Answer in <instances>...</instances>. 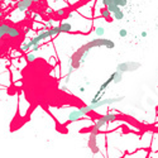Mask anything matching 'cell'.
Returning a JSON list of instances; mask_svg holds the SVG:
<instances>
[{
	"label": "cell",
	"mask_w": 158,
	"mask_h": 158,
	"mask_svg": "<svg viewBox=\"0 0 158 158\" xmlns=\"http://www.w3.org/2000/svg\"><path fill=\"white\" fill-rule=\"evenodd\" d=\"M96 47H106L107 49H114L115 43L111 39H106V38H95V39H91L90 42L81 46L77 51L70 57V65L75 70L79 68L85 62V58L88 55V52L92 48H96Z\"/></svg>",
	"instance_id": "1"
},
{
	"label": "cell",
	"mask_w": 158,
	"mask_h": 158,
	"mask_svg": "<svg viewBox=\"0 0 158 158\" xmlns=\"http://www.w3.org/2000/svg\"><path fill=\"white\" fill-rule=\"evenodd\" d=\"M121 100H124V96H118V98H107V99H103L98 103H94V104H90V105H86V106H81L79 107V111L80 114L85 117L87 115L88 113H91L92 110H96L101 106H106V105H111V104H115V103H120Z\"/></svg>",
	"instance_id": "2"
},
{
	"label": "cell",
	"mask_w": 158,
	"mask_h": 158,
	"mask_svg": "<svg viewBox=\"0 0 158 158\" xmlns=\"http://www.w3.org/2000/svg\"><path fill=\"white\" fill-rule=\"evenodd\" d=\"M138 68H140V63L136 62V61H126V62H121L117 66V70L121 74H125V72H134L137 71Z\"/></svg>",
	"instance_id": "3"
},
{
	"label": "cell",
	"mask_w": 158,
	"mask_h": 158,
	"mask_svg": "<svg viewBox=\"0 0 158 158\" xmlns=\"http://www.w3.org/2000/svg\"><path fill=\"white\" fill-rule=\"evenodd\" d=\"M99 132H100V130H98L96 128L92 126L91 130H90V136H88V148H90V151L94 153V154L99 153V151H100V148L98 145V140H96Z\"/></svg>",
	"instance_id": "4"
},
{
	"label": "cell",
	"mask_w": 158,
	"mask_h": 158,
	"mask_svg": "<svg viewBox=\"0 0 158 158\" xmlns=\"http://www.w3.org/2000/svg\"><path fill=\"white\" fill-rule=\"evenodd\" d=\"M118 120V115L117 114H105V115H103V117H100L98 120L95 121V125H94V128H96L98 130H100L103 128L105 124H107V123H114V121H117Z\"/></svg>",
	"instance_id": "5"
},
{
	"label": "cell",
	"mask_w": 158,
	"mask_h": 158,
	"mask_svg": "<svg viewBox=\"0 0 158 158\" xmlns=\"http://www.w3.org/2000/svg\"><path fill=\"white\" fill-rule=\"evenodd\" d=\"M32 0H18L17 3V10L18 11H25L32 6Z\"/></svg>",
	"instance_id": "6"
},
{
	"label": "cell",
	"mask_w": 158,
	"mask_h": 158,
	"mask_svg": "<svg viewBox=\"0 0 158 158\" xmlns=\"http://www.w3.org/2000/svg\"><path fill=\"white\" fill-rule=\"evenodd\" d=\"M81 118H82V115L80 114L79 109H74L72 111H70V114H68V117H67V121H68V123H75V121L80 120Z\"/></svg>",
	"instance_id": "7"
},
{
	"label": "cell",
	"mask_w": 158,
	"mask_h": 158,
	"mask_svg": "<svg viewBox=\"0 0 158 158\" xmlns=\"http://www.w3.org/2000/svg\"><path fill=\"white\" fill-rule=\"evenodd\" d=\"M8 36H9V38H11V39L18 38L19 36H20V30H19L17 27H10L9 32H8Z\"/></svg>",
	"instance_id": "8"
},
{
	"label": "cell",
	"mask_w": 158,
	"mask_h": 158,
	"mask_svg": "<svg viewBox=\"0 0 158 158\" xmlns=\"http://www.w3.org/2000/svg\"><path fill=\"white\" fill-rule=\"evenodd\" d=\"M9 29H10V25L6 24V23H1V24H0V39H1L4 36H6Z\"/></svg>",
	"instance_id": "9"
},
{
	"label": "cell",
	"mask_w": 158,
	"mask_h": 158,
	"mask_svg": "<svg viewBox=\"0 0 158 158\" xmlns=\"http://www.w3.org/2000/svg\"><path fill=\"white\" fill-rule=\"evenodd\" d=\"M60 28H61V32L62 33H70L72 30V24L71 23L65 22V23H62V24L60 25Z\"/></svg>",
	"instance_id": "10"
},
{
	"label": "cell",
	"mask_w": 158,
	"mask_h": 158,
	"mask_svg": "<svg viewBox=\"0 0 158 158\" xmlns=\"http://www.w3.org/2000/svg\"><path fill=\"white\" fill-rule=\"evenodd\" d=\"M110 14H111V13L106 9V8H104V9H101V11H100V15H101V17L105 19L106 22H111V20H113V19H111V15H110Z\"/></svg>",
	"instance_id": "11"
},
{
	"label": "cell",
	"mask_w": 158,
	"mask_h": 158,
	"mask_svg": "<svg viewBox=\"0 0 158 158\" xmlns=\"http://www.w3.org/2000/svg\"><path fill=\"white\" fill-rule=\"evenodd\" d=\"M49 33H51V37H55V36H57V34H60L62 32H61L60 25H56V27H52V28L49 29Z\"/></svg>",
	"instance_id": "12"
},
{
	"label": "cell",
	"mask_w": 158,
	"mask_h": 158,
	"mask_svg": "<svg viewBox=\"0 0 158 158\" xmlns=\"http://www.w3.org/2000/svg\"><path fill=\"white\" fill-rule=\"evenodd\" d=\"M106 9H107V10H109V11H110V13H113V14H114V13H117V11H118V10H120V6H118V5H117V4H115V3H111V4H110V5H109V6H107V8H106Z\"/></svg>",
	"instance_id": "13"
},
{
	"label": "cell",
	"mask_w": 158,
	"mask_h": 158,
	"mask_svg": "<svg viewBox=\"0 0 158 158\" xmlns=\"http://www.w3.org/2000/svg\"><path fill=\"white\" fill-rule=\"evenodd\" d=\"M113 18L115 20H121V19H124V13H123L121 10H118L117 13L113 14Z\"/></svg>",
	"instance_id": "14"
},
{
	"label": "cell",
	"mask_w": 158,
	"mask_h": 158,
	"mask_svg": "<svg viewBox=\"0 0 158 158\" xmlns=\"http://www.w3.org/2000/svg\"><path fill=\"white\" fill-rule=\"evenodd\" d=\"M95 33L98 38H104V33H105V29L103 28V27H98V28L95 29Z\"/></svg>",
	"instance_id": "15"
},
{
	"label": "cell",
	"mask_w": 158,
	"mask_h": 158,
	"mask_svg": "<svg viewBox=\"0 0 158 158\" xmlns=\"http://www.w3.org/2000/svg\"><path fill=\"white\" fill-rule=\"evenodd\" d=\"M114 74H115L114 84H119L123 80V74H121V72H119V71H114Z\"/></svg>",
	"instance_id": "16"
},
{
	"label": "cell",
	"mask_w": 158,
	"mask_h": 158,
	"mask_svg": "<svg viewBox=\"0 0 158 158\" xmlns=\"http://www.w3.org/2000/svg\"><path fill=\"white\" fill-rule=\"evenodd\" d=\"M33 43H32V41H29L28 43H25V44H23L22 46V48H20V51H23V52H27L28 49H30V48H33Z\"/></svg>",
	"instance_id": "17"
},
{
	"label": "cell",
	"mask_w": 158,
	"mask_h": 158,
	"mask_svg": "<svg viewBox=\"0 0 158 158\" xmlns=\"http://www.w3.org/2000/svg\"><path fill=\"white\" fill-rule=\"evenodd\" d=\"M113 3H115L118 6H126L128 5V0H113Z\"/></svg>",
	"instance_id": "18"
},
{
	"label": "cell",
	"mask_w": 158,
	"mask_h": 158,
	"mask_svg": "<svg viewBox=\"0 0 158 158\" xmlns=\"http://www.w3.org/2000/svg\"><path fill=\"white\" fill-rule=\"evenodd\" d=\"M25 60L28 61V62H33V61L36 60V55H34V53H28V55L25 56Z\"/></svg>",
	"instance_id": "19"
},
{
	"label": "cell",
	"mask_w": 158,
	"mask_h": 158,
	"mask_svg": "<svg viewBox=\"0 0 158 158\" xmlns=\"http://www.w3.org/2000/svg\"><path fill=\"white\" fill-rule=\"evenodd\" d=\"M119 36H120L121 38H125L126 36H128V30L126 29H120L119 30Z\"/></svg>",
	"instance_id": "20"
},
{
	"label": "cell",
	"mask_w": 158,
	"mask_h": 158,
	"mask_svg": "<svg viewBox=\"0 0 158 158\" xmlns=\"http://www.w3.org/2000/svg\"><path fill=\"white\" fill-rule=\"evenodd\" d=\"M56 14L58 15V17H63V15L66 14V11H65V9H58V10L56 11Z\"/></svg>",
	"instance_id": "21"
},
{
	"label": "cell",
	"mask_w": 158,
	"mask_h": 158,
	"mask_svg": "<svg viewBox=\"0 0 158 158\" xmlns=\"http://www.w3.org/2000/svg\"><path fill=\"white\" fill-rule=\"evenodd\" d=\"M111 3H113V0H103V5L105 6V8H107V6H109Z\"/></svg>",
	"instance_id": "22"
},
{
	"label": "cell",
	"mask_w": 158,
	"mask_h": 158,
	"mask_svg": "<svg viewBox=\"0 0 158 158\" xmlns=\"http://www.w3.org/2000/svg\"><path fill=\"white\" fill-rule=\"evenodd\" d=\"M38 49H39V44H36V46H33V48H32V51H38Z\"/></svg>",
	"instance_id": "23"
},
{
	"label": "cell",
	"mask_w": 158,
	"mask_h": 158,
	"mask_svg": "<svg viewBox=\"0 0 158 158\" xmlns=\"http://www.w3.org/2000/svg\"><path fill=\"white\" fill-rule=\"evenodd\" d=\"M140 36H142V37H143V38H145V37H147V36H148V33H147V32H145V30H143V32H142V33H140Z\"/></svg>",
	"instance_id": "24"
},
{
	"label": "cell",
	"mask_w": 158,
	"mask_h": 158,
	"mask_svg": "<svg viewBox=\"0 0 158 158\" xmlns=\"http://www.w3.org/2000/svg\"><path fill=\"white\" fill-rule=\"evenodd\" d=\"M61 90H62L63 92H66V91H67V87H66V86H65V85H63V86H61Z\"/></svg>",
	"instance_id": "25"
},
{
	"label": "cell",
	"mask_w": 158,
	"mask_h": 158,
	"mask_svg": "<svg viewBox=\"0 0 158 158\" xmlns=\"http://www.w3.org/2000/svg\"><path fill=\"white\" fill-rule=\"evenodd\" d=\"M33 18H36V19H37V18H39V19H41V17H39L38 14H34V15H33Z\"/></svg>",
	"instance_id": "26"
},
{
	"label": "cell",
	"mask_w": 158,
	"mask_h": 158,
	"mask_svg": "<svg viewBox=\"0 0 158 158\" xmlns=\"http://www.w3.org/2000/svg\"><path fill=\"white\" fill-rule=\"evenodd\" d=\"M3 15H4V13L3 11H0V18H3Z\"/></svg>",
	"instance_id": "27"
},
{
	"label": "cell",
	"mask_w": 158,
	"mask_h": 158,
	"mask_svg": "<svg viewBox=\"0 0 158 158\" xmlns=\"http://www.w3.org/2000/svg\"><path fill=\"white\" fill-rule=\"evenodd\" d=\"M32 1H33V3H37V1H39V0H32Z\"/></svg>",
	"instance_id": "28"
},
{
	"label": "cell",
	"mask_w": 158,
	"mask_h": 158,
	"mask_svg": "<svg viewBox=\"0 0 158 158\" xmlns=\"http://www.w3.org/2000/svg\"><path fill=\"white\" fill-rule=\"evenodd\" d=\"M1 1H3V0H0V3H1Z\"/></svg>",
	"instance_id": "29"
}]
</instances>
